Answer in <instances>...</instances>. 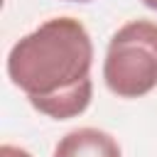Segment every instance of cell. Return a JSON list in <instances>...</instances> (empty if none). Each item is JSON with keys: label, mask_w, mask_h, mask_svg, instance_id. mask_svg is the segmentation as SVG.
<instances>
[{"label": "cell", "mask_w": 157, "mask_h": 157, "mask_svg": "<svg viewBox=\"0 0 157 157\" xmlns=\"http://www.w3.org/2000/svg\"><path fill=\"white\" fill-rule=\"evenodd\" d=\"M93 42L76 17H52L17 39L7 76L34 110L54 120L81 115L93 98Z\"/></svg>", "instance_id": "6da1fadb"}, {"label": "cell", "mask_w": 157, "mask_h": 157, "mask_svg": "<svg viewBox=\"0 0 157 157\" xmlns=\"http://www.w3.org/2000/svg\"><path fill=\"white\" fill-rule=\"evenodd\" d=\"M103 81L118 98H142L157 88V22L130 20L110 37Z\"/></svg>", "instance_id": "7a4b0ae2"}, {"label": "cell", "mask_w": 157, "mask_h": 157, "mask_svg": "<svg viewBox=\"0 0 157 157\" xmlns=\"http://www.w3.org/2000/svg\"><path fill=\"white\" fill-rule=\"evenodd\" d=\"M52 157H123L118 140L98 128H76L66 132Z\"/></svg>", "instance_id": "3957f363"}, {"label": "cell", "mask_w": 157, "mask_h": 157, "mask_svg": "<svg viewBox=\"0 0 157 157\" xmlns=\"http://www.w3.org/2000/svg\"><path fill=\"white\" fill-rule=\"evenodd\" d=\"M0 157H32L27 150L22 147H15V145H2L0 147Z\"/></svg>", "instance_id": "277c9868"}, {"label": "cell", "mask_w": 157, "mask_h": 157, "mask_svg": "<svg viewBox=\"0 0 157 157\" xmlns=\"http://www.w3.org/2000/svg\"><path fill=\"white\" fill-rule=\"evenodd\" d=\"M142 5H145V7H150V10H155V12H157V0H142Z\"/></svg>", "instance_id": "5b68a950"}, {"label": "cell", "mask_w": 157, "mask_h": 157, "mask_svg": "<svg viewBox=\"0 0 157 157\" xmlns=\"http://www.w3.org/2000/svg\"><path fill=\"white\" fill-rule=\"evenodd\" d=\"M69 2H91V0H69Z\"/></svg>", "instance_id": "8992f818"}]
</instances>
